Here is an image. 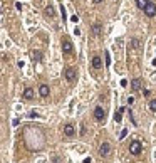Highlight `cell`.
I'll return each instance as SVG.
<instances>
[{
	"mask_svg": "<svg viewBox=\"0 0 156 163\" xmlns=\"http://www.w3.org/2000/svg\"><path fill=\"white\" fill-rule=\"evenodd\" d=\"M133 47H138V39H133Z\"/></svg>",
	"mask_w": 156,
	"mask_h": 163,
	"instance_id": "19",
	"label": "cell"
},
{
	"mask_svg": "<svg viewBox=\"0 0 156 163\" xmlns=\"http://www.w3.org/2000/svg\"><path fill=\"white\" fill-rule=\"evenodd\" d=\"M92 34L94 35H99V34H101V24H94L92 25Z\"/></svg>",
	"mask_w": 156,
	"mask_h": 163,
	"instance_id": "14",
	"label": "cell"
},
{
	"mask_svg": "<svg viewBox=\"0 0 156 163\" xmlns=\"http://www.w3.org/2000/svg\"><path fill=\"white\" fill-rule=\"evenodd\" d=\"M94 118L98 121H103L104 118H106V111H104V108H101V106H98L96 109H94Z\"/></svg>",
	"mask_w": 156,
	"mask_h": 163,
	"instance_id": "5",
	"label": "cell"
},
{
	"mask_svg": "<svg viewBox=\"0 0 156 163\" xmlns=\"http://www.w3.org/2000/svg\"><path fill=\"white\" fill-rule=\"evenodd\" d=\"M123 111H126L124 108H121V109L114 114V121H116V123H121V118H123Z\"/></svg>",
	"mask_w": 156,
	"mask_h": 163,
	"instance_id": "13",
	"label": "cell"
},
{
	"mask_svg": "<svg viewBox=\"0 0 156 163\" xmlns=\"http://www.w3.org/2000/svg\"><path fill=\"white\" fill-rule=\"evenodd\" d=\"M109 151H111V145L108 141H104L103 145L99 146V155H101V156H108Z\"/></svg>",
	"mask_w": 156,
	"mask_h": 163,
	"instance_id": "4",
	"label": "cell"
},
{
	"mask_svg": "<svg viewBox=\"0 0 156 163\" xmlns=\"http://www.w3.org/2000/svg\"><path fill=\"white\" fill-rule=\"evenodd\" d=\"M94 4H103V0H94Z\"/></svg>",
	"mask_w": 156,
	"mask_h": 163,
	"instance_id": "20",
	"label": "cell"
},
{
	"mask_svg": "<svg viewBox=\"0 0 156 163\" xmlns=\"http://www.w3.org/2000/svg\"><path fill=\"white\" fill-rule=\"evenodd\" d=\"M129 151L131 155H134V156H138L141 151H143V145H141L138 140H134V141H131L129 143Z\"/></svg>",
	"mask_w": 156,
	"mask_h": 163,
	"instance_id": "1",
	"label": "cell"
},
{
	"mask_svg": "<svg viewBox=\"0 0 156 163\" xmlns=\"http://www.w3.org/2000/svg\"><path fill=\"white\" fill-rule=\"evenodd\" d=\"M62 52L64 54H71L72 52V44L69 42V41H64L62 42Z\"/></svg>",
	"mask_w": 156,
	"mask_h": 163,
	"instance_id": "6",
	"label": "cell"
},
{
	"mask_svg": "<svg viewBox=\"0 0 156 163\" xmlns=\"http://www.w3.org/2000/svg\"><path fill=\"white\" fill-rule=\"evenodd\" d=\"M92 67L94 69L103 67V59L99 57V56H94V57H92Z\"/></svg>",
	"mask_w": 156,
	"mask_h": 163,
	"instance_id": "8",
	"label": "cell"
},
{
	"mask_svg": "<svg viewBox=\"0 0 156 163\" xmlns=\"http://www.w3.org/2000/svg\"><path fill=\"white\" fill-rule=\"evenodd\" d=\"M74 133H76V130H74L72 125H66L64 126V135L66 136H74Z\"/></svg>",
	"mask_w": 156,
	"mask_h": 163,
	"instance_id": "7",
	"label": "cell"
},
{
	"mask_svg": "<svg viewBox=\"0 0 156 163\" xmlns=\"http://www.w3.org/2000/svg\"><path fill=\"white\" fill-rule=\"evenodd\" d=\"M39 93H40L42 98H47V96H49V86H47V84H40V88H39Z\"/></svg>",
	"mask_w": 156,
	"mask_h": 163,
	"instance_id": "11",
	"label": "cell"
},
{
	"mask_svg": "<svg viewBox=\"0 0 156 163\" xmlns=\"http://www.w3.org/2000/svg\"><path fill=\"white\" fill-rule=\"evenodd\" d=\"M34 59H35V61H40V59H42V54L39 52V51H37V52H34Z\"/></svg>",
	"mask_w": 156,
	"mask_h": 163,
	"instance_id": "17",
	"label": "cell"
},
{
	"mask_svg": "<svg viewBox=\"0 0 156 163\" xmlns=\"http://www.w3.org/2000/svg\"><path fill=\"white\" fill-rule=\"evenodd\" d=\"M44 14H46L47 17H51V19H52V17H56V9H54L52 5H47L46 9H44Z\"/></svg>",
	"mask_w": 156,
	"mask_h": 163,
	"instance_id": "9",
	"label": "cell"
},
{
	"mask_svg": "<svg viewBox=\"0 0 156 163\" xmlns=\"http://www.w3.org/2000/svg\"><path fill=\"white\" fill-rule=\"evenodd\" d=\"M139 88H141V79H133V83H131V89L133 91H139Z\"/></svg>",
	"mask_w": 156,
	"mask_h": 163,
	"instance_id": "12",
	"label": "cell"
},
{
	"mask_svg": "<svg viewBox=\"0 0 156 163\" xmlns=\"http://www.w3.org/2000/svg\"><path fill=\"white\" fill-rule=\"evenodd\" d=\"M148 2H150V0H136V5L139 7V9H144Z\"/></svg>",
	"mask_w": 156,
	"mask_h": 163,
	"instance_id": "15",
	"label": "cell"
},
{
	"mask_svg": "<svg viewBox=\"0 0 156 163\" xmlns=\"http://www.w3.org/2000/svg\"><path fill=\"white\" fill-rule=\"evenodd\" d=\"M32 98H34V89H32V88H25V89H24V99H32Z\"/></svg>",
	"mask_w": 156,
	"mask_h": 163,
	"instance_id": "10",
	"label": "cell"
},
{
	"mask_svg": "<svg viewBox=\"0 0 156 163\" xmlns=\"http://www.w3.org/2000/svg\"><path fill=\"white\" fill-rule=\"evenodd\" d=\"M150 109L153 111V113H156V99H151L150 101Z\"/></svg>",
	"mask_w": 156,
	"mask_h": 163,
	"instance_id": "16",
	"label": "cell"
},
{
	"mask_svg": "<svg viewBox=\"0 0 156 163\" xmlns=\"http://www.w3.org/2000/svg\"><path fill=\"white\" fill-rule=\"evenodd\" d=\"M52 163H61V158H59V156H54V158H52Z\"/></svg>",
	"mask_w": 156,
	"mask_h": 163,
	"instance_id": "18",
	"label": "cell"
},
{
	"mask_svg": "<svg viewBox=\"0 0 156 163\" xmlns=\"http://www.w3.org/2000/svg\"><path fill=\"white\" fill-rule=\"evenodd\" d=\"M143 12H144L148 17H155V15H156V4H151V2H148V4H146V7L143 9Z\"/></svg>",
	"mask_w": 156,
	"mask_h": 163,
	"instance_id": "3",
	"label": "cell"
},
{
	"mask_svg": "<svg viewBox=\"0 0 156 163\" xmlns=\"http://www.w3.org/2000/svg\"><path fill=\"white\" fill-rule=\"evenodd\" d=\"M64 76H66V79H67L69 83H74V81L77 79V71L74 67H67L64 71Z\"/></svg>",
	"mask_w": 156,
	"mask_h": 163,
	"instance_id": "2",
	"label": "cell"
}]
</instances>
